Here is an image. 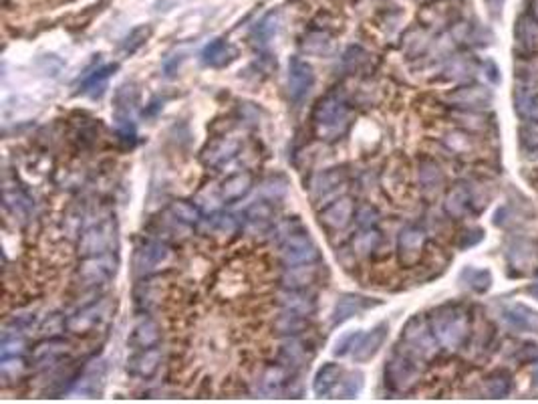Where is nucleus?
<instances>
[{
  "label": "nucleus",
  "instance_id": "24",
  "mask_svg": "<svg viewBox=\"0 0 538 404\" xmlns=\"http://www.w3.org/2000/svg\"><path fill=\"white\" fill-rule=\"evenodd\" d=\"M319 279V265L316 263H304L284 267L282 273V286L286 289H309Z\"/></svg>",
  "mask_w": 538,
  "mask_h": 404
},
{
  "label": "nucleus",
  "instance_id": "22",
  "mask_svg": "<svg viewBox=\"0 0 538 404\" xmlns=\"http://www.w3.org/2000/svg\"><path fill=\"white\" fill-rule=\"evenodd\" d=\"M240 150V142L234 138H220L216 142L206 146V150L202 152V162L206 166H222L226 162H230Z\"/></svg>",
  "mask_w": 538,
  "mask_h": 404
},
{
  "label": "nucleus",
  "instance_id": "38",
  "mask_svg": "<svg viewBox=\"0 0 538 404\" xmlns=\"http://www.w3.org/2000/svg\"><path fill=\"white\" fill-rule=\"evenodd\" d=\"M167 211H170L172 216H176L180 223H184L187 226L198 225L200 218H202V213H200L198 206H194L192 202L187 201H172Z\"/></svg>",
  "mask_w": 538,
  "mask_h": 404
},
{
  "label": "nucleus",
  "instance_id": "48",
  "mask_svg": "<svg viewBox=\"0 0 538 404\" xmlns=\"http://www.w3.org/2000/svg\"><path fill=\"white\" fill-rule=\"evenodd\" d=\"M212 228L220 235H232L236 228H238V223L232 214H224L216 213L212 216Z\"/></svg>",
  "mask_w": 538,
  "mask_h": 404
},
{
  "label": "nucleus",
  "instance_id": "52",
  "mask_svg": "<svg viewBox=\"0 0 538 404\" xmlns=\"http://www.w3.org/2000/svg\"><path fill=\"white\" fill-rule=\"evenodd\" d=\"M262 194H267L269 201H279L286 194V182L282 178H269L262 184Z\"/></svg>",
  "mask_w": 538,
  "mask_h": 404
},
{
  "label": "nucleus",
  "instance_id": "46",
  "mask_svg": "<svg viewBox=\"0 0 538 404\" xmlns=\"http://www.w3.org/2000/svg\"><path fill=\"white\" fill-rule=\"evenodd\" d=\"M516 111H518V116H522L528 121L538 123V94L537 96L522 94L520 97H516Z\"/></svg>",
  "mask_w": 538,
  "mask_h": 404
},
{
  "label": "nucleus",
  "instance_id": "7",
  "mask_svg": "<svg viewBox=\"0 0 538 404\" xmlns=\"http://www.w3.org/2000/svg\"><path fill=\"white\" fill-rule=\"evenodd\" d=\"M119 261L111 255H93V257H83L81 265L77 269V279L85 287H101L109 283L118 273Z\"/></svg>",
  "mask_w": 538,
  "mask_h": 404
},
{
  "label": "nucleus",
  "instance_id": "43",
  "mask_svg": "<svg viewBox=\"0 0 538 404\" xmlns=\"http://www.w3.org/2000/svg\"><path fill=\"white\" fill-rule=\"evenodd\" d=\"M152 36V29L150 26H138V29H133L131 33H129L125 39H123V43H121V51L125 53V55H133V53H138L145 43H148V39Z\"/></svg>",
  "mask_w": 538,
  "mask_h": 404
},
{
  "label": "nucleus",
  "instance_id": "54",
  "mask_svg": "<svg viewBox=\"0 0 538 404\" xmlns=\"http://www.w3.org/2000/svg\"><path fill=\"white\" fill-rule=\"evenodd\" d=\"M528 291H530V293H532V296H537V298H538V286H537V287H530V289H528Z\"/></svg>",
  "mask_w": 538,
  "mask_h": 404
},
{
  "label": "nucleus",
  "instance_id": "45",
  "mask_svg": "<svg viewBox=\"0 0 538 404\" xmlns=\"http://www.w3.org/2000/svg\"><path fill=\"white\" fill-rule=\"evenodd\" d=\"M282 358L293 364V366H301L306 360V350H304L303 342L296 335H289V340L282 345Z\"/></svg>",
  "mask_w": 538,
  "mask_h": 404
},
{
  "label": "nucleus",
  "instance_id": "12",
  "mask_svg": "<svg viewBox=\"0 0 538 404\" xmlns=\"http://www.w3.org/2000/svg\"><path fill=\"white\" fill-rule=\"evenodd\" d=\"M387 335H389V323L387 321H381L377 323L375 328H371L369 332H361L357 342H355V348H353L351 356L357 364H365L369 360H373L379 350L383 348V344L387 342Z\"/></svg>",
  "mask_w": 538,
  "mask_h": 404
},
{
  "label": "nucleus",
  "instance_id": "26",
  "mask_svg": "<svg viewBox=\"0 0 538 404\" xmlns=\"http://www.w3.org/2000/svg\"><path fill=\"white\" fill-rule=\"evenodd\" d=\"M67 350H69L67 342L57 340V338H47L45 342H41L33 350V362L38 368H48V366L57 364L63 356H67Z\"/></svg>",
  "mask_w": 538,
  "mask_h": 404
},
{
  "label": "nucleus",
  "instance_id": "42",
  "mask_svg": "<svg viewBox=\"0 0 538 404\" xmlns=\"http://www.w3.org/2000/svg\"><path fill=\"white\" fill-rule=\"evenodd\" d=\"M24 362L23 356H6L0 360V376L6 384L16 382L23 378Z\"/></svg>",
  "mask_w": 538,
  "mask_h": 404
},
{
  "label": "nucleus",
  "instance_id": "18",
  "mask_svg": "<svg viewBox=\"0 0 538 404\" xmlns=\"http://www.w3.org/2000/svg\"><path fill=\"white\" fill-rule=\"evenodd\" d=\"M162 364V350L155 348H143V350H135V354L128 360V372L135 378H152L153 374L160 370Z\"/></svg>",
  "mask_w": 538,
  "mask_h": 404
},
{
  "label": "nucleus",
  "instance_id": "51",
  "mask_svg": "<svg viewBox=\"0 0 538 404\" xmlns=\"http://www.w3.org/2000/svg\"><path fill=\"white\" fill-rule=\"evenodd\" d=\"M359 333L361 332L343 333L339 340L335 342L333 354H335V356H347V354H351L353 348H355V342H357V338H359Z\"/></svg>",
  "mask_w": 538,
  "mask_h": 404
},
{
  "label": "nucleus",
  "instance_id": "14",
  "mask_svg": "<svg viewBox=\"0 0 538 404\" xmlns=\"http://www.w3.org/2000/svg\"><path fill=\"white\" fill-rule=\"evenodd\" d=\"M347 180V172L343 168H329L325 172H319L311 180V196L315 202H327L329 198H335L339 188Z\"/></svg>",
  "mask_w": 538,
  "mask_h": 404
},
{
  "label": "nucleus",
  "instance_id": "55",
  "mask_svg": "<svg viewBox=\"0 0 538 404\" xmlns=\"http://www.w3.org/2000/svg\"><path fill=\"white\" fill-rule=\"evenodd\" d=\"M532 4H534V16H538V0H532Z\"/></svg>",
  "mask_w": 538,
  "mask_h": 404
},
{
  "label": "nucleus",
  "instance_id": "37",
  "mask_svg": "<svg viewBox=\"0 0 538 404\" xmlns=\"http://www.w3.org/2000/svg\"><path fill=\"white\" fill-rule=\"evenodd\" d=\"M274 328L284 335H299L306 328V315L284 309L282 315H279V320L274 321Z\"/></svg>",
  "mask_w": 538,
  "mask_h": 404
},
{
  "label": "nucleus",
  "instance_id": "36",
  "mask_svg": "<svg viewBox=\"0 0 538 404\" xmlns=\"http://www.w3.org/2000/svg\"><path fill=\"white\" fill-rule=\"evenodd\" d=\"M363 384H365V376L361 372H349L341 378L333 394L335 398H355L363 390Z\"/></svg>",
  "mask_w": 538,
  "mask_h": 404
},
{
  "label": "nucleus",
  "instance_id": "33",
  "mask_svg": "<svg viewBox=\"0 0 538 404\" xmlns=\"http://www.w3.org/2000/svg\"><path fill=\"white\" fill-rule=\"evenodd\" d=\"M484 393L490 398H504L512 393V376L506 370H496L484 380Z\"/></svg>",
  "mask_w": 538,
  "mask_h": 404
},
{
  "label": "nucleus",
  "instance_id": "29",
  "mask_svg": "<svg viewBox=\"0 0 538 404\" xmlns=\"http://www.w3.org/2000/svg\"><path fill=\"white\" fill-rule=\"evenodd\" d=\"M250 188H252V174L250 172H236L224 180L218 186V192H220L222 202H236L244 198Z\"/></svg>",
  "mask_w": 538,
  "mask_h": 404
},
{
  "label": "nucleus",
  "instance_id": "49",
  "mask_svg": "<svg viewBox=\"0 0 538 404\" xmlns=\"http://www.w3.org/2000/svg\"><path fill=\"white\" fill-rule=\"evenodd\" d=\"M355 218H357V225L361 226V228H377L379 213L371 204H363L361 208L355 213Z\"/></svg>",
  "mask_w": 538,
  "mask_h": 404
},
{
  "label": "nucleus",
  "instance_id": "21",
  "mask_svg": "<svg viewBox=\"0 0 538 404\" xmlns=\"http://www.w3.org/2000/svg\"><path fill=\"white\" fill-rule=\"evenodd\" d=\"M472 206H474V196H472V191H470L468 184L460 182L456 186H452V191L448 192L444 202L445 214L460 221L466 214L472 213Z\"/></svg>",
  "mask_w": 538,
  "mask_h": 404
},
{
  "label": "nucleus",
  "instance_id": "50",
  "mask_svg": "<svg viewBox=\"0 0 538 404\" xmlns=\"http://www.w3.org/2000/svg\"><path fill=\"white\" fill-rule=\"evenodd\" d=\"M65 328H67V320L63 315H59V313H53L41 325V332H43V335H47V338H55L61 332H65Z\"/></svg>",
  "mask_w": 538,
  "mask_h": 404
},
{
  "label": "nucleus",
  "instance_id": "53",
  "mask_svg": "<svg viewBox=\"0 0 538 404\" xmlns=\"http://www.w3.org/2000/svg\"><path fill=\"white\" fill-rule=\"evenodd\" d=\"M532 378H534V386L538 388V364H537V370H534V376H532Z\"/></svg>",
  "mask_w": 538,
  "mask_h": 404
},
{
  "label": "nucleus",
  "instance_id": "34",
  "mask_svg": "<svg viewBox=\"0 0 538 404\" xmlns=\"http://www.w3.org/2000/svg\"><path fill=\"white\" fill-rule=\"evenodd\" d=\"M462 283H466L472 291L476 293H486L492 287V275L486 269H474V267H466L462 275H460Z\"/></svg>",
  "mask_w": 538,
  "mask_h": 404
},
{
  "label": "nucleus",
  "instance_id": "47",
  "mask_svg": "<svg viewBox=\"0 0 538 404\" xmlns=\"http://www.w3.org/2000/svg\"><path fill=\"white\" fill-rule=\"evenodd\" d=\"M0 354H2V358L23 356L24 354L23 335H16V333H4V338H2V345H0Z\"/></svg>",
  "mask_w": 538,
  "mask_h": 404
},
{
  "label": "nucleus",
  "instance_id": "30",
  "mask_svg": "<svg viewBox=\"0 0 538 404\" xmlns=\"http://www.w3.org/2000/svg\"><path fill=\"white\" fill-rule=\"evenodd\" d=\"M234 59L236 49L232 47L230 43L222 41V39L212 41V43H208V45L204 47V51H202V61H204L208 67H216V69L228 67Z\"/></svg>",
  "mask_w": 538,
  "mask_h": 404
},
{
  "label": "nucleus",
  "instance_id": "40",
  "mask_svg": "<svg viewBox=\"0 0 538 404\" xmlns=\"http://www.w3.org/2000/svg\"><path fill=\"white\" fill-rule=\"evenodd\" d=\"M246 221L250 223V225L254 226H267L270 225V221L274 218V208L270 206V202H252L248 208H246Z\"/></svg>",
  "mask_w": 538,
  "mask_h": 404
},
{
  "label": "nucleus",
  "instance_id": "41",
  "mask_svg": "<svg viewBox=\"0 0 538 404\" xmlns=\"http://www.w3.org/2000/svg\"><path fill=\"white\" fill-rule=\"evenodd\" d=\"M379 243H381V235L377 228H361V233L353 238V249L359 255H369L379 247Z\"/></svg>",
  "mask_w": 538,
  "mask_h": 404
},
{
  "label": "nucleus",
  "instance_id": "6",
  "mask_svg": "<svg viewBox=\"0 0 538 404\" xmlns=\"http://www.w3.org/2000/svg\"><path fill=\"white\" fill-rule=\"evenodd\" d=\"M174 261V251L162 241H150L138 247L133 255V271L140 277H150L170 267Z\"/></svg>",
  "mask_w": 538,
  "mask_h": 404
},
{
  "label": "nucleus",
  "instance_id": "13",
  "mask_svg": "<svg viewBox=\"0 0 538 404\" xmlns=\"http://www.w3.org/2000/svg\"><path fill=\"white\" fill-rule=\"evenodd\" d=\"M381 301L379 299L371 298H363V296H355V293H343L341 298H337L335 305H333V311H331V323L333 328H337L341 323L349 321L355 315H359L367 309L379 305Z\"/></svg>",
  "mask_w": 538,
  "mask_h": 404
},
{
  "label": "nucleus",
  "instance_id": "8",
  "mask_svg": "<svg viewBox=\"0 0 538 404\" xmlns=\"http://www.w3.org/2000/svg\"><path fill=\"white\" fill-rule=\"evenodd\" d=\"M281 255L284 267L316 263L321 259L319 247L315 245V241L309 237V233H294V231L282 238Z\"/></svg>",
  "mask_w": 538,
  "mask_h": 404
},
{
  "label": "nucleus",
  "instance_id": "44",
  "mask_svg": "<svg viewBox=\"0 0 538 404\" xmlns=\"http://www.w3.org/2000/svg\"><path fill=\"white\" fill-rule=\"evenodd\" d=\"M518 142L527 156H538V123L532 121L518 130Z\"/></svg>",
  "mask_w": 538,
  "mask_h": 404
},
{
  "label": "nucleus",
  "instance_id": "5",
  "mask_svg": "<svg viewBox=\"0 0 538 404\" xmlns=\"http://www.w3.org/2000/svg\"><path fill=\"white\" fill-rule=\"evenodd\" d=\"M118 249V226L113 218H101L95 221L81 233L79 238V255L81 257H93V255H105Z\"/></svg>",
  "mask_w": 538,
  "mask_h": 404
},
{
  "label": "nucleus",
  "instance_id": "23",
  "mask_svg": "<svg viewBox=\"0 0 538 404\" xmlns=\"http://www.w3.org/2000/svg\"><path fill=\"white\" fill-rule=\"evenodd\" d=\"M105 305L103 303H93L87 305L81 311H77L75 315H71L67 320V330L73 333H87L93 330L95 325H99L105 320Z\"/></svg>",
  "mask_w": 538,
  "mask_h": 404
},
{
  "label": "nucleus",
  "instance_id": "20",
  "mask_svg": "<svg viewBox=\"0 0 538 404\" xmlns=\"http://www.w3.org/2000/svg\"><path fill=\"white\" fill-rule=\"evenodd\" d=\"M506 259L510 269H516L518 275L528 273L534 267V261H538L537 245L532 241H516L508 247Z\"/></svg>",
  "mask_w": 538,
  "mask_h": 404
},
{
  "label": "nucleus",
  "instance_id": "11",
  "mask_svg": "<svg viewBox=\"0 0 538 404\" xmlns=\"http://www.w3.org/2000/svg\"><path fill=\"white\" fill-rule=\"evenodd\" d=\"M355 216V202L349 196H339L325 204V208L319 213V223L331 233H341L351 225Z\"/></svg>",
  "mask_w": 538,
  "mask_h": 404
},
{
  "label": "nucleus",
  "instance_id": "15",
  "mask_svg": "<svg viewBox=\"0 0 538 404\" xmlns=\"http://www.w3.org/2000/svg\"><path fill=\"white\" fill-rule=\"evenodd\" d=\"M105 376H107V364L105 360H93L89 362L83 374L79 376V380L75 382L73 393L83 394L87 398H95L97 394H101L103 386H105Z\"/></svg>",
  "mask_w": 538,
  "mask_h": 404
},
{
  "label": "nucleus",
  "instance_id": "1",
  "mask_svg": "<svg viewBox=\"0 0 538 404\" xmlns=\"http://www.w3.org/2000/svg\"><path fill=\"white\" fill-rule=\"evenodd\" d=\"M428 320H430V328L438 344L442 348L456 352L466 345L470 332H472V315L464 305H456V303L442 305V308L433 309Z\"/></svg>",
  "mask_w": 538,
  "mask_h": 404
},
{
  "label": "nucleus",
  "instance_id": "17",
  "mask_svg": "<svg viewBox=\"0 0 538 404\" xmlns=\"http://www.w3.org/2000/svg\"><path fill=\"white\" fill-rule=\"evenodd\" d=\"M445 99L456 107L482 109V107L490 106L494 96H492L490 89H486L482 85H462V87H456L452 94H448Z\"/></svg>",
  "mask_w": 538,
  "mask_h": 404
},
{
  "label": "nucleus",
  "instance_id": "19",
  "mask_svg": "<svg viewBox=\"0 0 538 404\" xmlns=\"http://www.w3.org/2000/svg\"><path fill=\"white\" fill-rule=\"evenodd\" d=\"M162 340V330H160V323L152 318H140V320L133 323L131 328V333H129L128 344L133 348V350H143V348H155Z\"/></svg>",
  "mask_w": 538,
  "mask_h": 404
},
{
  "label": "nucleus",
  "instance_id": "32",
  "mask_svg": "<svg viewBox=\"0 0 538 404\" xmlns=\"http://www.w3.org/2000/svg\"><path fill=\"white\" fill-rule=\"evenodd\" d=\"M118 71V65H105V67H99L95 69L81 85V94L89 97H101L103 91H105L107 81L113 73Z\"/></svg>",
  "mask_w": 538,
  "mask_h": 404
},
{
  "label": "nucleus",
  "instance_id": "28",
  "mask_svg": "<svg viewBox=\"0 0 538 404\" xmlns=\"http://www.w3.org/2000/svg\"><path fill=\"white\" fill-rule=\"evenodd\" d=\"M343 378V368L339 364H333V362H327L323 364L321 368L316 370L315 378H313V393L319 398L323 396H329V394L335 393L337 384Z\"/></svg>",
  "mask_w": 538,
  "mask_h": 404
},
{
  "label": "nucleus",
  "instance_id": "4",
  "mask_svg": "<svg viewBox=\"0 0 538 404\" xmlns=\"http://www.w3.org/2000/svg\"><path fill=\"white\" fill-rule=\"evenodd\" d=\"M401 342H403V350L410 352L411 356L420 358L421 362L432 360L438 354V345H440L430 328V320H425L423 315H413L405 323Z\"/></svg>",
  "mask_w": 538,
  "mask_h": 404
},
{
  "label": "nucleus",
  "instance_id": "25",
  "mask_svg": "<svg viewBox=\"0 0 538 404\" xmlns=\"http://www.w3.org/2000/svg\"><path fill=\"white\" fill-rule=\"evenodd\" d=\"M279 303L282 305V309L286 311H294V313H301V315H313L316 309L315 298L306 291V289H286L281 293L279 298Z\"/></svg>",
  "mask_w": 538,
  "mask_h": 404
},
{
  "label": "nucleus",
  "instance_id": "9",
  "mask_svg": "<svg viewBox=\"0 0 538 404\" xmlns=\"http://www.w3.org/2000/svg\"><path fill=\"white\" fill-rule=\"evenodd\" d=\"M315 87V69L303 57L289 59V96L291 101L301 106Z\"/></svg>",
  "mask_w": 538,
  "mask_h": 404
},
{
  "label": "nucleus",
  "instance_id": "31",
  "mask_svg": "<svg viewBox=\"0 0 538 404\" xmlns=\"http://www.w3.org/2000/svg\"><path fill=\"white\" fill-rule=\"evenodd\" d=\"M504 318L516 330H522V332L538 330V311L527 305H510L504 311Z\"/></svg>",
  "mask_w": 538,
  "mask_h": 404
},
{
  "label": "nucleus",
  "instance_id": "16",
  "mask_svg": "<svg viewBox=\"0 0 538 404\" xmlns=\"http://www.w3.org/2000/svg\"><path fill=\"white\" fill-rule=\"evenodd\" d=\"M514 41L518 51L524 57H538V16L530 12L518 16L514 26Z\"/></svg>",
  "mask_w": 538,
  "mask_h": 404
},
{
  "label": "nucleus",
  "instance_id": "27",
  "mask_svg": "<svg viewBox=\"0 0 538 404\" xmlns=\"http://www.w3.org/2000/svg\"><path fill=\"white\" fill-rule=\"evenodd\" d=\"M4 206L11 211L16 218L26 221L33 213V198L19 186V184H4Z\"/></svg>",
  "mask_w": 538,
  "mask_h": 404
},
{
  "label": "nucleus",
  "instance_id": "3",
  "mask_svg": "<svg viewBox=\"0 0 538 404\" xmlns=\"http://www.w3.org/2000/svg\"><path fill=\"white\" fill-rule=\"evenodd\" d=\"M421 360L401 350L389 358L386 364V382L393 393H410L418 386L421 378Z\"/></svg>",
  "mask_w": 538,
  "mask_h": 404
},
{
  "label": "nucleus",
  "instance_id": "39",
  "mask_svg": "<svg viewBox=\"0 0 538 404\" xmlns=\"http://www.w3.org/2000/svg\"><path fill=\"white\" fill-rule=\"evenodd\" d=\"M286 370L282 366H270V368L264 370L262 378H260V386H262V393L264 394H276L281 393L282 386L286 384Z\"/></svg>",
  "mask_w": 538,
  "mask_h": 404
},
{
  "label": "nucleus",
  "instance_id": "10",
  "mask_svg": "<svg viewBox=\"0 0 538 404\" xmlns=\"http://www.w3.org/2000/svg\"><path fill=\"white\" fill-rule=\"evenodd\" d=\"M425 251V233L423 228L415 225H408L401 228L398 237V259L401 267L411 269L421 261Z\"/></svg>",
  "mask_w": 538,
  "mask_h": 404
},
{
  "label": "nucleus",
  "instance_id": "35",
  "mask_svg": "<svg viewBox=\"0 0 538 404\" xmlns=\"http://www.w3.org/2000/svg\"><path fill=\"white\" fill-rule=\"evenodd\" d=\"M420 182L421 188L425 192H438V188L444 182V174H442V170L435 162L425 160V162H421L420 166Z\"/></svg>",
  "mask_w": 538,
  "mask_h": 404
},
{
  "label": "nucleus",
  "instance_id": "2",
  "mask_svg": "<svg viewBox=\"0 0 538 404\" xmlns=\"http://www.w3.org/2000/svg\"><path fill=\"white\" fill-rule=\"evenodd\" d=\"M351 113L347 103L339 96L323 97L313 109V126L321 140H339L349 130Z\"/></svg>",
  "mask_w": 538,
  "mask_h": 404
}]
</instances>
